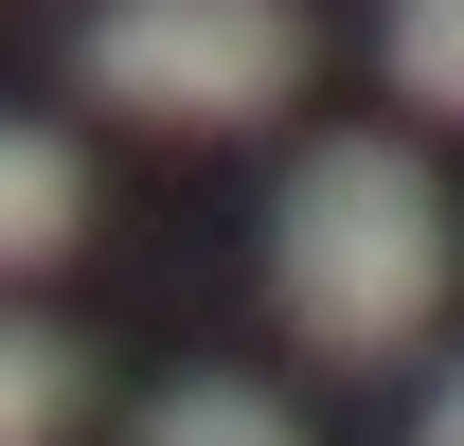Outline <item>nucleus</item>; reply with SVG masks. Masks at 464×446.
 Masks as SVG:
<instances>
[{
  "label": "nucleus",
  "instance_id": "f257e3e1",
  "mask_svg": "<svg viewBox=\"0 0 464 446\" xmlns=\"http://www.w3.org/2000/svg\"><path fill=\"white\" fill-rule=\"evenodd\" d=\"M447 268H464V232H447V179L411 161V143H304L286 197H268V304H286L304 357H411V339L447 322Z\"/></svg>",
  "mask_w": 464,
  "mask_h": 446
},
{
  "label": "nucleus",
  "instance_id": "20e7f679",
  "mask_svg": "<svg viewBox=\"0 0 464 446\" xmlns=\"http://www.w3.org/2000/svg\"><path fill=\"white\" fill-rule=\"evenodd\" d=\"M72 411H90V339L0 304V446H72Z\"/></svg>",
  "mask_w": 464,
  "mask_h": 446
},
{
  "label": "nucleus",
  "instance_id": "39448f33",
  "mask_svg": "<svg viewBox=\"0 0 464 446\" xmlns=\"http://www.w3.org/2000/svg\"><path fill=\"white\" fill-rule=\"evenodd\" d=\"M125 446H304V411L286 393H250V375H179V393H143V429Z\"/></svg>",
  "mask_w": 464,
  "mask_h": 446
},
{
  "label": "nucleus",
  "instance_id": "0eeeda50",
  "mask_svg": "<svg viewBox=\"0 0 464 446\" xmlns=\"http://www.w3.org/2000/svg\"><path fill=\"white\" fill-rule=\"evenodd\" d=\"M411 446H464V375H429V411H411Z\"/></svg>",
  "mask_w": 464,
  "mask_h": 446
},
{
  "label": "nucleus",
  "instance_id": "423d86ee",
  "mask_svg": "<svg viewBox=\"0 0 464 446\" xmlns=\"http://www.w3.org/2000/svg\"><path fill=\"white\" fill-rule=\"evenodd\" d=\"M375 54H393V108L464 125V0H393V18H375Z\"/></svg>",
  "mask_w": 464,
  "mask_h": 446
},
{
  "label": "nucleus",
  "instance_id": "f03ea898",
  "mask_svg": "<svg viewBox=\"0 0 464 446\" xmlns=\"http://www.w3.org/2000/svg\"><path fill=\"white\" fill-rule=\"evenodd\" d=\"M304 0H108L90 36H72V72H90V108L125 125H179V143H232V125L304 108Z\"/></svg>",
  "mask_w": 464,
  "mask_h": 446
},
{
  "label": "nucleus",
  "instance_id": "7ed1b4c3",
  "mask_svg": "<svg viewBox=\"0 0 464 446\" xmlns=\"http://www.w3.org/2000/svg\"><path fill=\"white\" fill-rule=\"evenodd\" d=\"M72 232H90V161H72L54 125H18V108H0V286H18V268H54Z\"/></svg>",
  "mask_w": 464,
  "mask_h": 446
}]
</instances>
